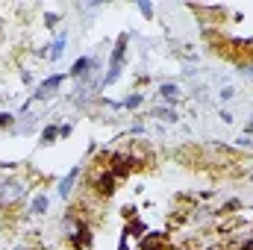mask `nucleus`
I'll use <instances>...</instances> for the list:
<instances>
[{"instance_id":"bb28decb","label":"nucleus","mask_w":253,"mask_h":250,"mask_svg":"<svg viewBox=\"0 0 253 250\" xmlns=\"http://www.w3.org/2000/svg\"><path fill=\"white\" fill-rule=\"evenodd\" d=\"M251 124H253V115H251Z\"/></svg>"},{"instance_id":"5701e85b","label":"nucleus","mask_w":253,"mask_h":250,"mask_svg":"<svg viewBox=\"0 0 253 250\" xmlns=\"http://www.w3.org/2000/svg\"><path fill=\"white\" fill-rule=\"evenodd\" d=\"M71 132H74V126H71V124H62V126H59V138H68Z\"/></svg>"},{"instance_id":"20e7f679","label":"nucleus","mask_w":253,"mask_h":250,"mask_svg":"<svg viewBox=\"0 0 253 250\" xmlns=\"http://www.w3.org/2000/svg\"><path fill=\"white\" fill-rule=\"evenodd\" d=\"M106 171L121 183V180H126L129 174H132V165H129V159H126V153L124 150H115L112 153V159H109V165H106Z\"/></svg>"},{"instance_id":"39448f33","label":"nucleus","mask_w":253,"mask_h":250,"mask_svg":"<svg viewBox=\"0 0 253 250\" xmlns=\"http://www.w3.org/2000/svg\"><path fill=\"white\" fill-rule=\"evenodd\" d=\"M65 80H68V74H53V77H47L44 83H39V88H36V94H33L30 100H47L53 91H59V88H62Z\"/></svg>"},{"instance_id":"a878e982","label":"nucleus","mask_w":253,"mask_h":250,"mask_svg":"<svg viewBox=\"0 0 253 250\" xmlns=\"http://www.w3.org/2000/svg\"><path fill=\"white\" fill-rule=\"evenodd\" d=\"M200 250H224V245H209V248H200Z\"/></svg>"},{"instance_id":"ddd939ff","label":"nucleus","mask_w":253,"mask_h":250,"mask_svg":"<svg viewBox=\"0 0 253 250\" xmlns=\"http://www.w3.org/2000/svg\"><path fill=\"white\" fill-rule=\"evenodd\" d=\"M56 138H59V124H47L42 129L39 144H42V147H50V144H56Z\"/></svg>"},{"instance_id":"1a4fd4ad","label":"nucleus","mask_w":253,"mask_h":250,"mask_svg":"<svg viewBox=\"0 0 253 250\" xmlns=\"http://www.w3.org/2000/svg\"><path fill=\"white\" fill-rule=\"evenodd\" d=\"M27 212H30L33 218H42V215H47V212H50V197H47L44 191H39V194H33V200H30V206H27Z\"/></svg>"},{"instance_id":"4be33fe9","label":"nucleus","mask_w":253,"mask_h":250,"mask_svg":"<svg viewBox=\"0 0 253 250\" xmlns=\"http://www.w3.org/2000/svg\"><path fill=\"white\" fill-rule=\"evenodd\" d=\"M218 118H221L224 124H233V121H236V118H233V112H227V109H221V112H218Z\"/></svg>"},{"instance_id":"423d86ee","label":"nucleus","mask_w":253,"mask_h":250,"mask_svg":"<svg viewBox=\"0 0 253 250\" xmlns=\"http://www.w3.org/2000/svg\"><path fill=\"white\" fill-rule=\"evenodd\" d=\"M138 250H174V242L168 239V233H147L138 242Z\"/></svg>"},{"instance_id":"2eb2a0df","label":"nucleus","mask_w":253,"mask_h":250,"mask_svg":"<svg viewBox=\"0 0 253 250\" xmlns=\"http://www.w3.org/2000/svg\"><path fill=\"white\" fill-rule=\"evenodd\" d=\"M135 6H138V12H141L147 21H153V15H156V6H153V3H147V0H138Z\"/></svg>"},{"instance_id":"f8f14e48","label":"nucleus","mask_w":253,"mask_h":250,"mask_svg":"<svg viewBox=\"0 0 253 250\" xmlns=\"http://www.w3.org/2000/svg\"><path fill=\"white\" fill-rule=\"evenodd\" d=\"M144 233H147V224L141 218H132L124 227V236H132V239H144Z\"/></svg>"},{"instance_id":"b1692460","label":"nucleus","mask_w":253,"mask_h":250,"mask_svg":"<svg viewBox=\"0 0 253 250\" xmlns=\"http://www.w3.org/2000/svg\"><path fill=\"white\" fill-rule=\"evenodd\" d=\"M118 250H129V236L121 233V242H118Z\"/></svg>"},{"instance_id":"aec40b11","label":"nucleus","mask_w":253,"mask_h":250,"mask_svg":"<svg viewBox=\"0 0 253 250\" xmlns=\"http://www.w3.org/2000/svg\"><path fill=\"white\" fill-rule=\"evenodd\" d=\"M121 215H124L126 221H132V218H138V209H135V206L129 203V206H124V209H121Z\"/></svg>"},{"instance_id":"7ed1b4c3","label":"nucleus","mask_w":253,"mask_h":250,"mask_svg":"<svg viewBox=\"0 0 253 250\" xmlns=\"http://www.w3.org/2000/svg\"><path fill=\"white\" fill-rule=\"evenodd\" d=\"M124 153H126V159H129L132 168H144V165H150V159H153L150 141H129Z\"/></svg>"},{"instance_id":"6e6552de","label":"nucleus","mask_w":253,"mask_h":250,"mask_svg":"<svg viewBox=\"0 0 253 250\" xmlns=\"http://www.w3.org/2000/svg\"><path fill=\"white\" fill-rule=\"evenodd\" d=\"M156 94H159V100H162L165 106H174V103H180V97H183V91H180L177 83H162V85L156 88Z\"/></svg>"},{"instance_id":"412c9836","label":"nucleus","mask_w":253,"mask_h":250,"mask_svg":"<svg viewBox=\"0 0 253 250\" xmlns=\"http://www.w3.org/2000/svg\"><path fill=\"white\" fill-rule=\"evenodd\" d=\"M144 132H147V126L141 124V121H135V124L129 126V135H144Z\"/></svg>"},{"instance_id":"f03ea898","label":"nucleus","mask_w":253,"mask_h":250,"mask_svg":"<svg viewBox=\"0 0 253 250\" xmlns=\"http://www.w3.org/2000/svg\"><path fill=\"white\" fill-rule=\"evenodd\" d=\"M24 197H27V183L24 180H18V177L0 180V209H9V206H15Z\"/></svg>"},{"instance_id":"a211bd4d","label":"nucleus","mask_w":253,"mask_h":250,"mask_svg":"<svg viewBox=\"0 0 253 250\" xmlns=\"http://www.w3.org/2000/svg\"><path fill=\"white\" fill-rule=\"evenodd\" d=\"M12 124H15V115L12 112H0V129H9Z\"/></svg>"},{"instance_id":"6ab92c4d","label":"nucleus","mask_w":253,"mask_h":250,"mask_svg":"<svg viewBox=\"0 0 253 250\" xmlns=\"http://www.w3.org/2000/svg\"><path fill=\"white\" fill-rule=\"evenodd\" d=\"M236 147H245V150H253V138H251V135H239V138H236Z\"/></svg>"},{"instance_id":"f257e3e1","label":"nucleus","mask_w":253,"mask_h":250,"mask_svg":"<svg viewBox=\"0 0 253 250\" xmlns=\"http://www.w3.org/2000/svg\"><path fill=\"white\" fill-rule=\"evenodd\" d=\"M126 50H129V33H121V36L115 39V44H112V53H109V71H106V77H100V91L109 88V85H115V83L121 80Z\"/></svg>"},{"instance_id":"0eeeda50","label":"nucleus","mask_w":253,"mask_h":250,"mask_svg":"<svg viewBox=\"0 0 253 250\" xmlns=\"http://www.w3.org/2000/svg\"><path fill=\"white\" fill-rule=\"evenodd\" d=\"M80 174H83V168H80V165H74L62 180H59V186H56V188H59V197H62V200H71V194H74V188H77Z\"/></svg>"},{"instance_id":"f3484780","label":"nucleus","mask_w":253,"mask_h":250,"mask_svg":"<svg viewBox=\"0 0 253 250\" xmlns=\"http://www.w3.org/2000/svg\"><path fill=\"white\" fill-rule=\"evenodd\" d=\"M218 97H221V100H224V103H230V100H233V97H236V88H233V85H224V88H221V91H218Z\"/></svg>"},{"instance_id":"dca6fc26","label":"nucleus","mask_w":253,"mask_h":250,"mask_svg":"<svg viewBox=\"0 0 253 250\" xmlns=\"http://www.w3.org/2000/svg\"><path fill=\"white\" fill-rule=\"evenodd\" d=\"M42 21H44V27H47V30H56V24L62 21V15H56V12H44V15H42Z\"/></svg>"},{"instance_id":"393cba45","label":"nucleus","mask_w":253,"mask_h":250,"mask_svg":"<svg viewBox=\"0 0 253 250\" xmlns=\"http://www.w3.org/2000/svg\"><path fill=\"white\" fill-rule=\"evenodd\" d=\"M21 83L30 85V83H33V74H30V71H21Z\"/></svg>"},{"instance_id":"9d476101","label":"nucleus","mask_w":253,"mask_h":250,"mask_svg":"<svg viewBox=\"0 0 253 250\" xmlns=\"http://www.w3.org/2000/svg\"><path fill=\"white\" fill-rule=\"evenodd\" d=\"M65 50H68V33L62 30V33L47 44V59H50V62H59V59L65 56Z\"/></svg>"},{"instance_id":"4468645a","label":"nucleus","mask_w":253,"mask_h":250,"mask_svg":"<svg viewBox=\"0 0 253 250\" xmlns=\"http://www.w3.org/2000/svg\"><path fill=\"white\" fill-rule=\"evenodd\" d=\"M141 103H144V94H141V91H129L124 100H121V109H126V112H135Z\"/></svg>"},{"instance_id":"9b49d317","label":"nucleus","mask_w":253,"mask_h":250,"mask_svg":"<svg viewBox=\"0 0 253 250\" xmlns=\"http://www.w3.org/2000/svg\"><path fill=\"white\" fill-rule=\"evenodd\" d=\"M150 118H159L165 124H177L180 121V112L174 106H156V109H150Z\"/></svg>"}]
</instances>
